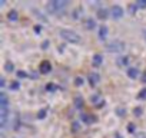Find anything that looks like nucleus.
<instances>
[{
  "label": "nucleus",
  "mask_w": 146,
  "mask_h": 138,
  "mask_svg": "<svg viewBox=\"0 0 146 138\" xmlns=\"http://www.w3.org/2000/svg\"><path fill=\"white\" fill-rule=\"evenodd\" d=\"M47 48H49V40H44L42 43V49H47Z\"/></svg>",
  "instance_id": "nucleus-29"
},
{
  "label": "nucleus",
  "mask_w": 146,
  "mask_h": 138,
  "mask_svg": "<svg viewBox=\"0 0 146 138\" xmlns=\"http://www.w3.org/2000/svg\"><path fill=\"white\" fill-rule=\"evenodd\" d=\"M129 62V59H127V56H123V59H120L119 60V63H123V65H126Z\"/></svg>",
  "instance_id": "nucleus-27"
},
{
  "label": "nucleus",
  "mask_w": 146,
  "mask_h": 138,
  "mask_svg": "<svg viewBox=\"0 0 146 138\" xmlns=\"http://www.w3.org/2000/svg\"><path fill=\"white\" fill-rule=\"evenodd\" d=\"M85 27H86V29H89V30L95 29V27H96V22H95V19L88 17V19L85 20Z\"/></svg>",
  "instance_id": "nucleus-8"
},
{
  "label": "nucleus",
  "mask_w": 146,
  "mask_h": 138,
  "mask_svg": "<svg viewBox=\"0 0 146 138\" xmlns=\"http://www.w3.org/2000/svg\"><path fill=\"white\" fill-rule=\"evenodd\" d=\"M116 138H120V135H119V134H116Z\"/></svg>",
  "instance_id": "nucleus-37"
},
{
  "label": "nucleus",
  "mask_w": 146,
  "mask_h": 138,
  "mask_svg": "<svg viewBox=\"0 0 146 138\" xmlns=\"http://www.w3.org/2000/svg\"><path fill=\"white\" fill-rule=\"evenodd\" d=\"M59 35H60L62 39H64L69 43H79L80 42V36L72 29H60Z\"/></svg>",
  "instance_id": "nucleus-2"
},
{
  "label": "nucleus",
  "mask_w": 146,
  "mask_h": 138,
  "mask_svg": "<svg viewBox=\"0 0 146 138\" xmlns=\"http://www.w3.org/2000/svg\"><path fill=\"white\" fill-rule=\"evenodd\" d=\"M75 85H76V86H82V85H83V78L78 76V78L75 79Z\"/></svg>",
  "instance_id": "nucleus-18"
},
{
  "label": "nucleus",
  "mask_w": 146,
  "mask_h": 138,
  "mask_svg": "<svg viewBox=\"0 0 146 138\" xmlns=\"http://www.w3.org/2000/svg\"><path fill=\"white\" fill-rule=\"evenodd\" d=\"M75 107H76V108H82V107H83V99H82L80 96H76V98H75Z\"/></svg>",
  "instance_id": "nucleus-15"
},
{
  "label": "nucleus",
  "mask_w": 146,
  "mask_h": 138,
  "mask_svg": "<svg viewBox=\"0 0 146 138\" xmlns=\"http://www.w3.org/2000/svg\"><path fill=\"white\" fill-rule=\"evenodd\" d=\"M117 114H119L120 117H123V114H125V111H123L122 108H119V109H117Z\"/></svg>",
  "instance_id": "nucleus-31"
},
{
  "label": "nucleus",
  "mask_w": 146,
  "mask_h": 138,
  "mask_svg": "<svg viewBox=\"0 0 146 138\" xmlns=\"http://www.w3.org/2000/svg\"><path fill=\"white\" fill-rule=\"evenodd\" d=\"M102 60H103V58H102V55H99V53H96V55L93 56V63H95L96 66H99V65L102 63Z\"/></svg>",
  "instance_id": "nucleus-13"
},
{
  "label": "nucleus",
  "mask_w": 146,
  "mask_h": 138,
  "mask_svg": "<svg viewBox=\"0 0 146 138\" xmlns=\"http://www.w3.org/2000/svg\"><path fill=\"white\" fill-rule=\"evenodd\" d=\"M133 114H135L136 117H140V115H142V108H140V107L135 108V109H133Z\"/></svg>",
  "instance_id": "nucleus-22"
},
{
  "label": "nucleus",
  "mask_w": 146,
  "mask_h": 138,
  "mask_svg": "<svg viewBox=\"0 0 146 138\" xmlns=\"http://www.w3.org/2000/svg\"><path fill=\"white\" fill-rule=\"evenodd\" d=\"M30 76H32V78H37V74H35V72H32V74H30Z\"/></svg>",
  "instance_id": "nucleus-34"
},
{
  "label": "nucleus",
  "mask_w": 146,
  "mask_h": 138,
  "mask_svg": "<svg viewBox=\"0 0 146 138\" xmlns=\"http://www.w3.org/2000/svg\"><path fill=\"white\" fill-rule=\"evenodd\" d=\"M5 69H6L7 72H12L13 69H15V65H13V63H12L10 60H7V62L5 63Z\"/></svg>",
  "instance_id": "nucleus-14"
},
{
  "label": "nucleus",
  "mask_w": 146,
  "mask_h": 138,
  "mask_svg": "<svg viewBox=\"0 0 146 138\" xmlns=\"http://www.w3.org/2000/svg\"><path fill=\"white\" fill-rule=\"evenodd\" d=\"M129 131H130V132L135 131V125H133V124H129Z\"/></svg>",
  "instance_id": "nucleus-32"
},
{
  "label": "nucleus",
  "mask_w": 146,
  "mask_h": 138,
  "mask_svg": "<svg viewBox=\"0 0 146 138\" xmlns=\"http://www.w3.org/2000/svg\"><path fill=\"white\" fill-rule=\"evenodd\" d=\"M19 88H20V84H19L17 81H15V82L10 84V89H15V91H16V89H19Z\"/></svg>",
  "instance_id": "nucleus-19"
},
{
  "label": "nucleus",
  "mask_w": 146,
  "mask_h": 138,
  "mask_svg": "<svg viewBox=\"0 0 146 138\" xmlns=\"http://www.w3.org/2000/svg\"><path fill=\"white\" fill-rule=\"evenodd\" d=\"M125 49V43L122 40H112L106 45V50L110 53H119Z\"/></svg>",
  "instance_id": "nucleus-3"
},
{
  "label": "nucleus",
  "mask_w": 146,
  "mask_h": 138,
  "mask_svg": "<svg viewBox=\"0 0 146 138\" xmlns=\"http://www.w3.org/2000/svg\"><path fill=\"white\" fill-rule=\"evenodd\" d=\"M106 36H108V26L102 25V26L99 27V39L103 40V39H106Z\"/></svg>",
  "instance_id": "nucleus-9"
},
{
  "label": "nucleus",
  "mask_w": 146,
  "mask_h": 138,
  "mask_svg": "<svg viewBox=\"0 0 146 138\" xmlns=\"http://www.w3.org/2000/svg\"><path fill=\"white\" fill-rule=\"evenodd\" d=\"M7 19H9L10 22H16V20L19 19V15H17V12H16V10H10V12L7 13Z\"/></svg>",
  "instance_id": "nucleus-11"
},
{
  "label": "nucleus",
  "mask_w": 146,
  "mask_h": 138,
  "mask_svg": "<svg viewBox=\"0 0 146 138\" xmlns=\"http://www.w3.org/2000/svg\"><path fill=\"white\" fill-rule=\"evenodd\" d=\"M136 138H146V132H137Z\"/></svg>",
  "instance_id": "nucleus-30"
},
{
  "label": "nucleus",
  "mask_w": 146,
  "mask_h": 138,
  "mask_svg": "<svg viewBox=\"0 0 146 138\" xmlns=\"http://www.w3.org/2000/svg\"><path fill=\"white\" fill-rule=\"evenodd\" d=\"M72 127H73V131H78V129H79V122H76V121H75Z\"/></svg>",
  "instance_id": "nucleus-28"
},
{
  "label": "nucleus",
  "mask_w": 146,
  "mask_h": 138,
  "mask_svg": "<svg viewBox=\"0 0 146 138\" xmlns=\"http://www.w3.org/2000/svg\"><path fill=\"white\" fill-rule=\"evenodd\" d=\"M142 81H143V82H145V84H146V72H145V74H143V78H142Z\"/></svg>",
  "instance_id": "nucleus-35"
},
{
  "label": "nucleus",
  "mask_w": 146,
  "mask_h": 138,
  "mask_svg": "<svg viewBox=\"0 0 146 138\" xmlns=\"http://www.w3.org/2000/svg\"><path fill=\"white\" fill-rule=\"evenodd\" d=\"M136 6H137V7H146V0H137Z\"/></svg>",
  "instance_id": "nucleus-20"
},
{
  "label": "nucleus",
  "mask_w": 146,
  "mask_h": 138,
  "mask_svg": "<svg viewBox=\"0 0 146 138\" xmlns=\"http://www.w3.org/2000/svg\"><path fill=\"white\" fill-rule=\"evenodd\" d=\"M139 98H140V99H145V98H146V88L140 91V94H139Z\"/></svg>",
  "instance_id": "nucleus-24"
},
{
  "label": "nucleus",
  "mask_w": 146,
  "mask_h": 138,
  "mask_svg": "<svg viewBox=\"0 0 146 138\" xmlns=\"http://www.w3.org/2000/svg\"><path fill=\"white\" fill-rule=\"evenodd\" d=\"M99 81H100V75H99L98 72H92V74H89V82H90L92 86H95L96 84H99Z\"/></svg>",
  "instance_id": "nucleus-6"
},
{
  "label": "nucleus",
  "mask_w": 146,
  "mask_h": 138,
  "mask_svg": "<svg viewBox=\"0 0 146 138\" xmlns=\"http://www.w3.org/2000/svg\"><path fill=\"white\" fill-rule=\"evenodd\" d=\"M67 6H69L67 0H52L46 5V9L49 10V13H57V12H63Z\"/></svg>",
  "instance_id": "nucleus-1"
},
{
  "label": "nucleus",
  "mask_w": 146,
  "mask_h": 138,
  "mask_svg": "<svg viewBox=\"0 0 146 138\" xmlns=\"http://www.w3.org/2000/svg\"><path fill=\"white\" fill-rule=\"evenodd\" d=\"M123 9L119 6V5H113L112 7H110V15H112V17L113 19H120L122 16H123Z\"/></svg>",
  "instance_id": "nucleus-4"
},
{
  "label": "nucleus",
  "mask_w": 146,
  "mask_h": 138,
  "mask_svg": "<svg viewBox=\"0 0 146 138\" xmlns=\"http://www.w3.org/2000/svg\"><path fill=\"white\" fill-rule=\"evenodd\" d=\"M17 76H19V78H26L27 74H26L25 71H19V72H17Z\"/></svg>",
  "instance_id": "nucleus-25"
},
{
  "label": "nucleus",
  "mask_w": 146,
  "mask_h": 138,
  "mask_svg": "<svg viewBox=\"0 0 146 138\" xmlns=\"http://www.w3.org/2000/svg\"><path fill=\"white\" fill-rule=\"evenodd\" d=\"M143 36H145V39H146V30H143Z\"/></svg>",
  "instance_id": "nucleus-36"
},
{
  "label": "nucleus",
  "mask_w": 146,
  "mask_h": 138,
  "mask_svg": "<svg viewBox=\"0 0 146 138\" xmlns=\"http://www.w3.org/2000/svg\"><path fill=\"white\" fill-rule=\"evenodd\" d=\"M39 69H40V74H49L52 71V65H50L49 60H43L40 63V68Z\"/></svg>",
  "instance_id": "nucleus-5"
},
{
  "label": "nucleus",
  "mask_w": 146,
  "mask_h": 138,
  "mask_svg": "<svg viewBox=\"0 0 146 138\" xmlns=\"http://www.w3.org/2000/svg\"><path fill=\"white\" fill-rule=\"evenodd\" d=\"M56 88H57V86H56V85H53V84H49V85L46 86V89H49V91H54Z\"/></svg>",
  "instance_id": "nucleus-26"
},
{
  "label": "nucleus",
  "mask_w": 146,
  "mask_h": 138,
  "mask_svg": "<svg viewBox=\"0 0 146 138\" xmlns=\"http://www.w3.org/2000/svg\"><path fill=\"white\" fill-rule=\"evenodd\" d=\"M80 15H82V9H76L75 13H73V17H75V19H79Z\"/></svg>",
  "instance_id": "nucleus-23"
},
{
  "label": "nucleus",
  "mask_w": 146,
  "mask_h": 138,
  "mask_svg": "<svg viewBox=\"0 0 146 138\" xmlns=\"http://www.w3.org/2000/svg\"><path fill=\"white\" fill-rule=\"evenodd\" d=\"M9 107V99L5 92H0V108H7Z\"/></svg>",
  "instance_id": "nucleus-7"
},
{
  "label": "nucleus",
  "mask_w": 146,
  "mask_h": 138,
  "mask_svg": "<svg viewBox=\"0 0 146 138\" xmlns=\"http://www.w3.org/2000/svg\"><path fill=\"white\" fill-rule=\"evenodd\" d=\"M109 16V10L108 9H99L98 10V17L99 19H106Z\"/></svg>",
  "instance_id": "nucleus-12"
},
{
  "label": "nucleus",
  "mask_w": 146,
  "mask_h": 138,
  "mask_svg": "<svg viewBox=\"0 0 146 138\" xmlns=\"http://www.w3.org/2000/svg\"><path fill=\"white\" fill-rule=\"evenodd\" d=\"M136 9H137L136 3H135V5H129V13H130V15H135V13H136Z\"/></svg>",
  "instance_id": "nucleus-17"
},
{
  "label": "nucleus",
  "mask_w": 146,
  "mask_h": 138,
  "mask_svg": "<svg viewBox=\"0 0 146 138\" xmlns=\"http://www.w3.org/2000/svg\"><path fill=\"white\" fill-rule=\"evenodd\" d=\"M137 75H139V69H136V68H129V69H127V76H129V78L136 79Z\"/></svg>",
  "instance_id": "nucleus-10"
},
{
  "label": "nucleus",
  "mask_w": 146,
  "mask_h": 138,
  "mask_svg": "<svg viewBox=\"0 0 146 138\" xmlns=\"http://www.w3.org/2000/svg\"><path fill=\"white\" fill-rule=\"evenodd\" d=\"M46 114H47V109L43 108V109H40V111L37 112V118H39V119H43V118L46 117Z\"/></svg>",
  "instance_id": "nucleus-16"
},
{
  "label": "nucleus",
  "mask_w": 146,
  "mask_h": 138,
  "mask_svg": "<svg viewBox=\"0 0 146 138\" xmlns=\"http://www.w3.org/2000/svg\"><path fill=\"white\" fill-rule=\"evenodd\" d=\"M33 13H35L37 17H40V19H43V20H46V22H47V19H46V17H44V16H43V15H42V13H40L37 9H35V10H33Z\"/></svg>",
  "instance_id": "nucleus-21"
},
{
  "label": "nucleus",
  "mask_w": 146,
  "mask_h": 138,
  "mask_svg": "<svg viewBox=\"0 0 146 138\" xmlns=\"http://www.w3.org/2000/svg\"><path fill=\"white\" fill-rule=\"evenodd\" d=\"M0 85H2V86H5V85H6V82H5V78H2V79H0Z\"/></svg>",
  "instance_id": "nucleus-33"
}]
</instances>
